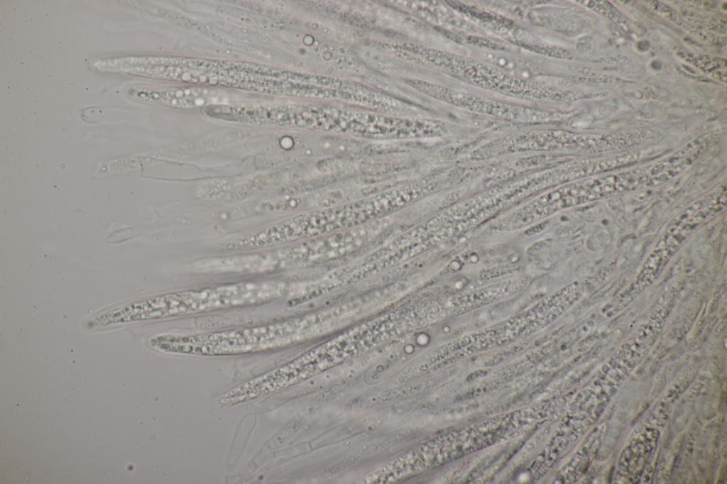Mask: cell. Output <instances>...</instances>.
<instances>
[{"mask_svg":"<svg viewBox=\"0 0 727 484\" xmlns=\"http://www.w3.org/2000/svg\"><path fill=\"white\" fill-rule=\"evenodd\" d=\"M295 320L198 334H170V353L226 356L282 346L293 339Z\"/></svg>","mask_w":727,"mask_h":484,"instance_id":"7a4b0ae2","label":"cell"},{"mask_svg":"<svg viewBox=\"0 0 727 484\" xmlns=\"http://www.w3.org/2000/svg\"><path fill=\"white\" fill-rule=\"evenodd\" d=\"M131 99L174 107H192L210 102L213 92L202 88H164L137 86L129 90Z\"/></svg>","mask_w":727,"mask_h":484,"instance_id":"3957f363","label":"cell"},{"mask_svg":"<svg viewBox=\"0 0 727 484\" xmlns=\"http://www.w3.org/2000/svg\"><path fill=\"white\" fill-rule=\"evenodd\" d=\"M278 280L242 281L163 294L125 306L131 321L204 314L231 308L262 305L283 296Z\"/></svg>","mask_w":727,"mask_h":484,"instance_id":"6da1fadb","label":"cell"}]
</instances>
